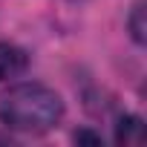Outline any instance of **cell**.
Instances as JSON below:
<instances>
[{
    "label": "cell",
    "instance_id": "cell-3",
    "mask_svg": "<svg viewBox=\"0 0 147 147\" xmlns=\"http://www.w3.org/2000/svg\"><path fill=\"white\" fill-rule=\"evenodd\" d=\"M141 138H144L141 118L138 115H124L115 127V141L118 144H141Z\"/></svg>",
    "mask_w": 147,
    "mask_h": 147
},
{
    "label": "cell",
    "instance_id": "cell-5",
    "mask_svg": "<svg viewBox=\"0 0 147 147\" xmlns=\"http://www.w3.org/2000/svg\"><path fill=\"white\" fill-rule=\"evenodd\" d=\"M75 141H90V144H101V136H98V133H90V130H78V133H75Z\"/></svg>",
    "mask_w": 147,
    "mask_h": 147
},
{
    "label": "cell",
    "instance_id": "cell-2",
    "mask_svg": "<svg viewBox=\"0 0 147 147\" xmlns=\"http://www.w3.org/2000/svg\"><path fill=\"white\" fill-rule=\"evenodd\" d=\"M29 66V58L20 46L15 43H0V81H9V78H18L20 72H26Z\"/></svg>",
    "mask_w": 147,
    "mask_h": 147
},
{
    "label": "cell",
    "instance_id": "cell-1",
    "mask_svg": "<svg viewBox=\"0 0 147 147\" xmlns=\"http://www.w3.org/2000/svg\"><path fill=\"white\" fill-rule=\"evenodd\" d=\"M63 118V101L46 84H18L0 95V121L9 130L40 136Z\"/></svg>",
    "mask_w": 147,
    "mask_h": 147
},
{
    "label": "cell",
    "instance_id": "cell-4",
    "mask_svg": "<svg viewBox=\"0 0 147 147\" xmlns=\"http://www.w3.org/2000/svg\"><path fill=\"white\" fill-rule=\"evenodd\" d=\"M127 26H130V35H133V40H136V43H144V32H147V23H144V0H138V3L133 6Z\"/></svg>",
    "mask_w": 147,
    "mask_h": 147
}]
</instances>
